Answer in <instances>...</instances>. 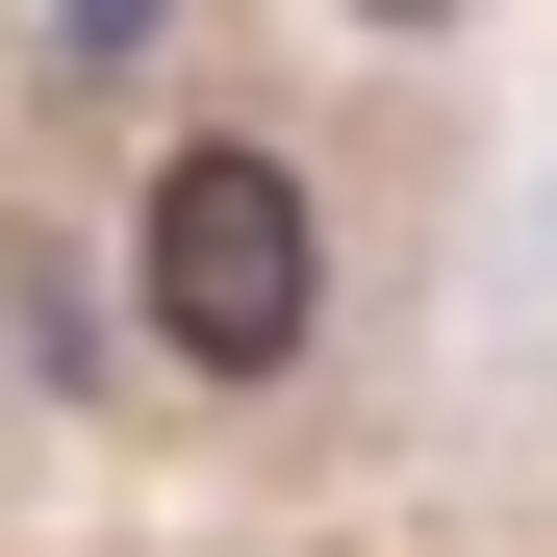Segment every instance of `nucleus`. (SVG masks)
<instances>
[{"label": "nucleus", "instance_id": "2", "mask_svg": "<svg viewBox=\"0 0 557 557\" xmlns=\"http://www.w3.org/2000/svg\"><path fill=\"white\" fill-rule=\"evenodd\" d=\"M381 26H456V0H381Z\"/></svg>", "mask_w": 557, "mask_h": 557}, {"label": "nucleus", "instance_id": "1", "mask_svg": "<svg viewBox=\"0 0 557 557\" xmlns=\"http://www.w3.org/2000/svg\"><path fill=\"white\" fill-rule=\"evenodd\" d=\"M127 278H152V330L203 355V381H278V355H305V305H330V253H305V177H278V152H152Z\"/></svg>", "mask_w": 557, "mask_h": 557}]
</instances>
